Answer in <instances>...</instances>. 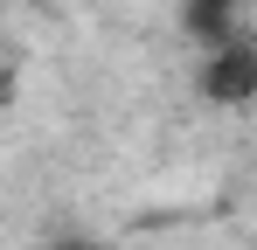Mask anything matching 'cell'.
<instances>
[{
	"mask_svg": "<svg viewBox=\"0 0 257 250\" xmlns=\"http://www.w3.org/2000/svg\"><path fill=\"white\" fill-rule=\"evenodd\" d=\"M0 90H7V83H0Z\"/></svg>",
	"mask_w": 257,
	"mask_h": 250,
	"instance_id": "4",
	"label": "cell"
},
{
	"mask_svg": "<svg viewBox=\"0 0 257 250\" xmlns=\"http://www.w3.org/2000/svg\"><path fill=\"white\" fill-rule=\"evenodd\" d=\"M49 250H97V243H90V236H56Z\"/></svg>",
	"mask_w": 257,
	"mask_h": 250,
	"instance_id": "3",
	"label": "cell"
},
{
	"mask_svg": "<svg viewBox=\"0 0 257 250\" xmlns=\"http://www.w3.org/2000/svg\"><path fill=\"white\" fill-rule=\"evenodd\" d=\"M202 90H209L215 104H250L257 97V49L250 42H215L209 63H202Z\"/></svg>",
	"mask_w": 257,
	"mask_h": 250,
	"instance_id": "1",
	"label": "cell"
},
{
	"mask_svg": "<svg viewBox=\"0 0 257 250\" xmlns=\"http://www.w3.org/2000/svg\"><path fill=\"white\" fill-rule=\"evenodd\" d=\"M181 21H188V35H202L215 49L236 35V0H181Z\"/></svg>",
	"mask_w": 257,
	"mask_h": 250,
	"instance_id": "2",
	"label": "cell"
}]
</instances>
